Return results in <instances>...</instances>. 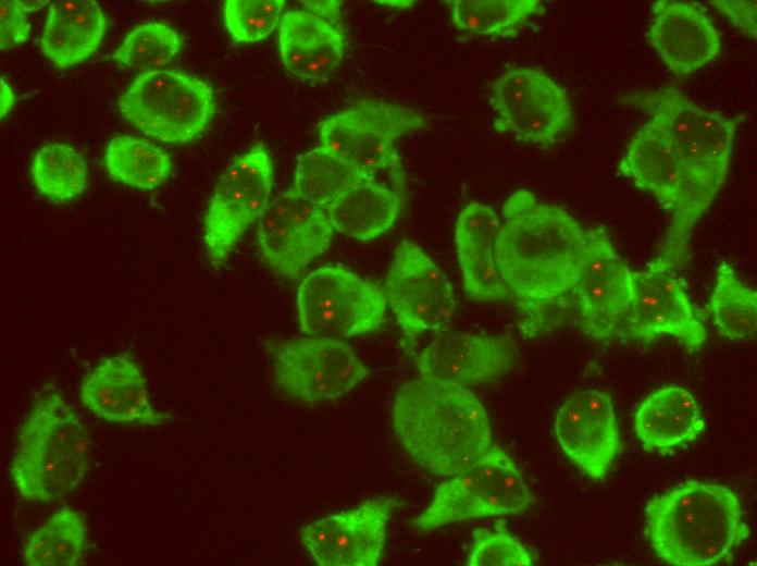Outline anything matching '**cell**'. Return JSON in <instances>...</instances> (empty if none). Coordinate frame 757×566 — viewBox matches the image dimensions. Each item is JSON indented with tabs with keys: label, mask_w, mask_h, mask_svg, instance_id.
Segmentation results:
<instances>
[{
	"label": "cell",
	"mask_w": 757,
	"mask_h": 566,
	"mask_svg": "<svg viewBox=\"0 0 757 566\" xmlns=\"http://www.w3.org/2000/svg\"><path fill=\"white\" fill-rule=\"evenodd\" d=\"M670 142L683 168L688 198L711 205L723 184L740 119L706 111L680 89L667 87L624 98Z\"/></svg>",
	"instance_id": "obj_5"
},
{
	"label": "cell",
	"mask_w": 757,
	"mask_h": 566,
	"mask_svg": "<svg viewBox=\"0 0 757 566\" xmlns=\"http://www.w3.org/2000/svg\"><path fill=\"white\" fill-rule=\"evenodd\" d=\"M90 436L57 392L38 396L20 427L10 465L11 480L28 501L53 503L86 477Z\"/></svg>",
	"instance_id": "obj_4"
},
{
	"label": "cell",
	"mask_w": 757,
	"mask_h": 566,
	"mask_svg": "<svg viewBox=\"0 0 757 566\" xmlns=\"http://www.w3.org/2000/svg\"><path fill=\"white\" fill-rule=\"evenodd\" d=\"M383 291L409 350L423 333L443 330L454 317L456 302L448 278L409 241L397 247Z\"/></svg>",
	"instance_id": "obj_11"
},
{
	"label": "cell",
	"mask_w": 757,
	"mask_h": 566,
	"mask_svg": "<svg viewBox=\"0 0 757 566\" xmlns=\"http://www.w3.org/2000/svg\"><path fill=\"white\" fill-rule=\"evenodd\" d=\"M648 39L662 62L687 76L716 59L721 49L710 19L696 5L672 0L654 3Z\"/></svg>",
	"instance_id": "obj_21"
},
{
	"label": "cell",
	"mask_w": 757,
	"mask_h": 566,
	"mask_svg": "<svg viewBox=\"0 0 757 566\" xmlns=\"http://www.w3.org/2000/svg\"><path fill=\"white\" fill-rule=\"evenodd\" d=\"M104 165L116 182L149 190L161 185L172 172V157L142 138L113 137L107 145Z\"/></svg>",
	"instance_id": "obj_28"
},
{
	"label": "cell",
	"mask_w": 757,
	"mask_h": 566,
	"mask_svg": "<svg viewBox=\"0 0 757 566\" xmlns=\"http://www.w3.org/2000/svg\"><path fill=\"white\" fill-rule=\"evenodd\" d=\"M285 5L284 0H226L223 5L225 28L236 42H258L280 24Z\"/></svg>",
	"instance_id": "obj_34"
},
{
	"label": "cell",
	"mask_w": 757,
	"mask_h": 566,
	"mask_svg": "<svg viewBox=\"0 0 757 566\" xmlns=\"http://www.w3.org/2000/svg\"><path fill=\"white\" fill-rule=\"evenodd\" d=\"M30 30L26 12L17 0L0 2V47L10 49L27 40Z\"/></svg>",
	"instance_id": "obj_38"
},
{
	"label": "cell",
	"mask_w": 757,
	"mask_h": 566,
	"mask_svg": "<svg viewBox=\"0 0 757 566\" xmlns=\"http://www.w3.org/2000/svg\"><path fill=\"white\" fill-rule=\"evenodd\" d=\"M79 397L95 417L111 423L154 427L167 418L152 406L140 368L125 356L108 357L89 371Z\"/></svg>",
	"instance_id": "obj_20"
},
{
	"label": "cell",
	"mask_w": 757,
	"mask_h": 566,
	"mask_svg": "<svg viewBox=\"0 0 757 566\" xmlns=\"http://www.w3.org/2000/svg\"><path fill=\"white\" fill-rule=\"evenodd\" d=\"M0 116L3 119L13 108L15 103V96L9 84L3 78H0Z\"/></svg>",
	"instance_id": "obj_40"
},
{
	"label": "cell",
	"mask_w": 757,
	"mask_h": 566,
	"mask_svg": "<svg viewBox=\"0 0 757 566\" xmlns=\"http://www.w3.org/2000/svg\"><path fill=\"white\" fill-rule=\"evenodd\" d=\"M40 45L42 53L59 67H70L87 59L72 36L66 20L52 4L49 7Z\"/></svg>",
	"instance_id": "obj_37"
},
{
	"label": "cell",
	"mask_w": 757,
	"mask_h": 566,
	"mask_svg": "<svg viewBox=\"0 0 757 566\" xmlns=\"http://www.w3.org/2000/svg\"><path fill=\"white\" fill-rule=\"evenodd\" d=\"M278 44L282 62L290 74L311 82L327 81L346 48L342 16L303 7L287 11L280 22Z\"/></svg>",
	"instance_id": "obj_22"
},
{
	"label": "cell",
	"mask_w": 757,
	"mask_h": 566,
	"mask_svg": "<svg viewBox=\"0 0 757 566\" xmlns=\"http://www.w3.org/2000/svg\"><path fill=\"white\" fill-rule=\"evenodd\" d=\"M632 296V272L618 255L608 230L586 231L583 260L573 290L574 313L588 336H618Z\"/></svg>",
	"instance_id": "obj_14"
},
{
	"label": "cell",
	"mask_w": 757,
	"mask_h": 566,
	"mask_svg": "<svg viewBox=\"0 0 757 566\" xmlns=\"http://www.w3.org/2000/svg\"><path fill=\"white\" fill-rule=\"evenodd\" d=\"M274 167L269 149L258 144L222 173L203 218V242L210 262L223 263L270 202Z\"/></svg>",
	"instance_id": "obj_10"
},
{
	"label": "cell",
	"mask_w": 757,
	"mask_h": 566,
	"mask_svg": "<svg viewBox=\"0 0 757 566\" xmlns=\"http://www.w3.org/2000/svg\"><path fill=\"white\" fill-rule=\"evenodd\" d=\"M585 243L586 232L568 211L530 190L512 193L502 205L495 261L525 339L563 325L574 312Z\"/></svg>",
	"instance_id": "obj_1"
},
{
	"label": "cell",
	"mask_w": 757,
	"mask_h": 566,
	"mask_svg": "<svg viewBox=\"0 0 757 566\" xmlns=\"http://www.w3.org/2000/svg\"><path fill=\"white\" fill-rule=\"evenodd\" d=\"M491 103L497 113L495 127L521 143L549 146L572 128L564 89L535 67L502 74L493 85Z\"/></svg>",
	"instance_id": "obj_12"
},
{
	"label": "cell",
	"mask_w": 757,
	"mask_h": 566,
	"mask_svg": "<svg viewBox=\"0 0 757 566\" xmlns=\"http://www.w3.org/2000/svg\"><path fill=\"white\" fill-rule=\"evenodd\" d=\"M360 176L353 168L318 146L298 156L293 190L326 207Z\"/></svg>",
	"instance_id": "obj_32"
},
{
	"label": "cell",
	"mask_w": 757,
	"mask_h": 566,
	"mask_svg": "<svg viewBox=\"0 0 757 566\" xmlns=\"http://www.w3.org/2000/svg\"><path fill=\"white\" fill-rule=\"evenodd\" d=\"M448 3L457 29L492 38L512 37L532 16L544 13L538 0H454Z\"/></svg>",
	"instance_id": "obj_29"
},
{
	"label": "cell",
	"mask_w": 757,
	"mask_h": 566,
	"mask_svg": "<svg viewBox=\"0 0 757 566\" xmlns=\"http://www.w3.org/2000/svg\"><path fill=\"white\" fill-rule=\"evenodd\" d=\"M87 528L73 508L62 507L26 538L21 556L28 566H74L84 561Z\"/></svg>",
	"instance_id": "obj_27"
},
{
	"label": "cell",
	"mask_w": 757,
	"mask_h": 566,
	"mask_svg": "<svg viewBox=\"0 0 757 566\" xmlns=\"http://www.w3.org/2000/svg\"><path fill=\"white\" fill-rule=\"evenodd\" d=\"M699 404L686 389L668 385L650 393L634 415V431L646 451L665 454L693 442L704 430Z\"/></svg>",
	"instance_id": "obj_25"
},
{
	"label": "cell",
	"mask_w": 757,
	"mask_h": 566,
	"mask_svg": "<svg viewBox=\"0 0 757 566\" xmlns=\"http://www.w3.org/2000/svg\"><path fill=\"white\" fill-rule=\"evenodd\" d=\"M618 173L654 196L668 212L688 198L686 177L673 147L649 122L630 140Z\"/></svg>",
	"instance_id": "obj_24"
},
{
	"label": "cell",
	"mask_w": 757,
	"mask_h": 566,
	"mask_svg": "<svg viewBox=\"0 0 757 566\" xmlns=\"http://www.w3.org/2000/svg\"><path fill=\"white\" fill-rule=\"evenodd\" d=\"M645 536L669 565L711 566L731 563L749 529L741 500L731 489L691 480L647 502Z\"/></svg>",
	"instance_id": "obj_3"
},
{
	"label": "cell",
	"mask_w": 757,
	"mask_h": 566,
	"mask_svg": "<svg viewBox=\"0 0 757 566\" xmlns=\"http://www.w3.org/2000/svg\"><path fill=\"white\" fill-rule=\"evenodd\" d=\"M30 173L37 192L54 204L82 195L89 182L83 157L75 148L62 143H52L36 151Z\"/></svg>",
	"instance_id": "obj_30"
},
{
	"label": "cell",
	"mask_w": 757,
	"mask_h": 566,
	"mask_svg": "<svg viewBox=\"0 0 757 566\" xmlns=\"http://www.w3.org/2000/svg\"><path fill=\"white\" fill-rule=\"evenodd\" d=\"M710 311L715 325L727 339H754L757 328V293L742 283L728 261L720 262L717 269Z\"/></svg>",
	"instance_id": "obj_31"
},
{
	"label": "cell",
	"mask_w": 757,
	"mask_h": 566,
	"mask_svg": "<svg viewBox=\"0 0 757 566\" xmlns=\"http://www.w3.org/2000/svg\"><path fill=\"white\" fill-rule=\"evenodd\" d=\"M533 504L534 496L512 457L493 444L483 456L440 483L412 525L429 531L467 519L521 514Z\"/></svg>",
	"instance_id": "obj_7"
},
{
	"label": "cell",
	"mask_w": 757,
	"mask_h": 566,
	"mask_svg": "<svg viewBox=\"0 0 757 566\" xmlns=\"http://www.w3.org/2000/svg\"><path fill=\"white\" fill-rule=\"evenodd\" d=\"M66 20L70 32L85 54L90 57L104 36L106 15L92 0H58L51 3Z\"/></svg>",
	"instance_id": "obj_36"
},
{
	"label": "cell",
	"mask_w": 757,
	"mask_h": 566,
	"mask_svg": "<svg viewBox=\"0 0 757 566\" xmlns=\"http://www.w3.org/2000/svg\"><path fill=\"white\" fill-rule=\"evenodd\" d=\"M325 209L334 231L365 242L395 225L401 202L398 193L388 185L360 176Z\"/></svg>",
	"instance_id": "obj_26"
},
{
	"label": "cell",
	"mask_w": 757,
	"mask_h": 566,
	"mask_svg": "<svg viewBox=\"0 0 757 566\" xmlns=\"http://www.w3.org/2000/svg\"><path fill=\"white\" fill-rule=\"evenodd\" d=\"M424 124V115L414 109L362 100L321 123L319 146L362 176L380 181L384 174L400 187L402 162L398 140Z\"/></svg>",
	"instance_id": "obj_6"
},
{
	"label": "cell",
	"mask_w": 757,
	"mask_h": 566,
	"mask_svg": "<svg viewBox=\"0 0 757 566\" xmlns=\"http://www.w3.org/2000/svg\"><path fill=\"white\" fill-rule=\"evenodd\" d=\"M17 1L20 3L21 8L26 13L41 10L50 3L49 0H17Z\"/></svg>",
	"instance_id": "obj_41"
},
{
	"label": "cell",
	"mask_w": 757,
	"mask_h": 566,
	"mask_svg": "<svg viewBox=\"0 0 757 566\" xmlns=\"http://www.w3.org/2000/svg\"><path fill=\"white\" fill-rule=\"evenodd\" d=\"M618 336L641 342L670 336L698 350L707 332L675 271L646 268L632 272L631 302Z\"/></svg>",
	"instance_id": "obj_16"
},
{
	"label": "cell",
	"mask_w": 757,
	"mask_h": 566,
	"mask_svg": "<svg viewBox=\"0 0 757 566\" xmlns=\"http://www.w3.org/2000/svg\"><path fill=\"white\" fill-rule=\"evenodd\" d=\"M500 220L495 210L477 201L466 205L455 226V245L466 295L474 302L509 298L495 261Z\"/></svg>",
	"instance_id": "obj_23"
},
{
	"label": "cell",
	"mask_w": 757,
	"mask_h": 566,
	"mask_svg": "<svg viewBox=\"0 0 757 566\" xmlns=\"http://www.w3.org/2000/svg\"><path fill=\"white\" fill-rule=\"evenodd\" d=\"M396 436L424 470L451 477L493 445L486 409L468 386L419 377L404 382L392 406Z\"/></svg>",
	"instance_id": "obj_2"
},
{
	"label": "cell",
	"mask_w": 757,
	"mask_h": 566,
	"mask_svg": "<svg viewBox=\"0 0 757 566\" xmlns=\"http://www.w3.org/2000/svg\"><path fill=\"white\" fill-rule=\"evenodd\" d=\"M554 432L564 455L587 477L603 479L620 450L619 426L611 397L586 390L558 409Z\"/></svg>",
	"instance_id": "obj_18"
},
{
	"label": "cell",
	"mask_w": 757,
	"mask_h": 566,
	"mask_svg": "<svg viewBox=\"0 0 757 566\" xmlns=\"http://www.w3.org/2000/svg\"><path fill=\"white\" fill-rule=\"evenodd\" d=\"M517 353L507 334L443 331L417 358L420 377L463 386L496 381L514 368Z\"/></svg>",
	"instance_id": "obj_19"
},
{
	"label": "cell",
	"mask_w": 757,
	"mask_h": 566,
	"mask_svg": "<svg viewBox=\"0 0 757 566\" xmlns=\"http://www.w3.org/2000/svg\"><path fill=\"white\" fill-rule=\"evenodd\" d=\"M273 365L277 384L308 403L338 398L369 374L346 342L324 336L307 335L277 344Z\"/></svg>",
	"instance_id": "obj_13"
},
{
	"label": "cell",
	"mask_w": 757,
	"mask_h": 566,
	"mask_svg": "<svg viewBox=\"0 0 757 566\" xmlns=\"http://www.w3.org/2000/svg\"><path fill=\"white\" fill-rule=\"evenodd\" d=\"M183 41L172 27L158 22L136 26L112 54L120 64L147 73L163 70L181 51Z\"/></svg>",
	"instance_id": "obj_33"
},
{
	"label": "cell",
	"mask_w": 757,
	"mask_h": 566,
	"mask_svg": "<svg viewBox=\"0 0 757 566\" xmlns=\"http://www.w3.org/2000/svg\"><path fill=\"white\" fill-rule=\"evenodd\" d=\"M386 307L382 287L340 264L311 271L297 293L300 330L312 336L342 340L373 332Z\"/></svg>",
	"instance_id": "obj_9"
},
{
	"label": "cell",
	"mask_w": 757,
	"mask_h": 566,
	"mask_svg": "<svg viewBox=\"0 0 757 566\" xmlns=\"http://www.w3.org/2000/svg\"><path fill=\"white\" fill-rule=\"evenodd\" d=\"M396 497H377L305 526V547L321 566H375L386 540Z\"/></svg>",
	"instance_id": "obj_17"
},
{
	"label": "cell",
	"mask_w": 757,
	"mask_h": 566,
	"mask_svg": "<svg viewBox=\"0 0 757 566\" xmlns=\"http://www.w3.org/2000/svg\"><path fill=\"white\" fill-rule=\"evenodd\" d=\"M535 564L532 552L501 524L493 529L479 528L472 532L468 566H530Z\"/></svg>",
	"instance_id": "obj_35"
},
{
	"label": "cell",
	"mask_w": 757,
	"mask_h": 566,
	"mask_svg": "<svg viewBox=\"0 0 757 566\" xmlns=\"http://www.w3.org/2000/svg\"><path fill=\"white\" fill-rule=\"evenodd\" d=\"M215 107L208 83L169 69L141 73L119 99L126 122L150 138L170 144L196 139L212 120Z\"/></svg>",
	"instance_id": "obj_8"
},
{
	"label": "cell",
	"mask_w": 757,
	"mask_h": 566,
	"mask_svg": "<svg viewBox=\"0 0 757 566\" xmlns=\"http://www.w3.org/2000/svg\"><path fill=\"white\" fill-rule=\"evenodd\" d=\"M334 232L325 207L291 188L270 200L258 221V244L275 272L296 278L330 248Z\"/></svg>",
	"instance_id": "obj_15"
},
{
	"label": "cell",
	"mask_w": 757,
	"mask_h": 566,
	"mask_svg": "<svg viewBox=\"0 0 757 566\" xmlns=\"http://www.w3.org/2000/svg\"><path fill=\"white\" fill-rule=\"evenodd\" d=\"M713 8L721 12L730 23L745 36L756 39V1L711 0Z\"/></svg>",
	"instance_id": "obj_39"
}]
</instances>
